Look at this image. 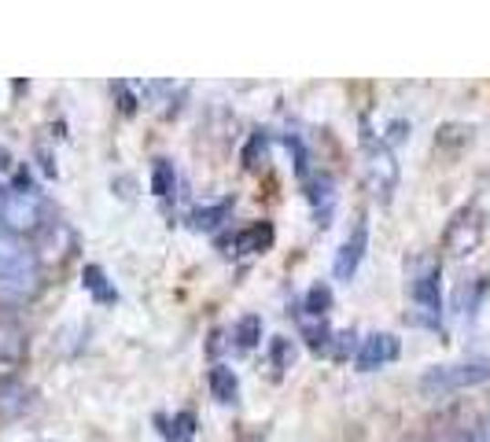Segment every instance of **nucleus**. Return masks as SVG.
I'll list each match as a JSON object with an SVG mask.
<instances>
[{
	"mask_svg": "<svg viewBox=\"0 0 490 442\" xmlns=\"http://www.w3.org/2000/svg\"><path fill=\"white\" fill-rule=\"evenodd\" d=\"M450 442H475V435H454Z\"/></svg>",
	"mask_w": 490,
	"mask_h": 442,
	"instance_id": "obj_28",
	"label": "nucleus"
},
{
	"mask_svg": "<svg viewBox=\"0 0 490 442\" xmlns=\"http://www.w3.org/2000/svg\"><path fill=\"white\" fill-rule=\"evenodd\" d=\"M410 295H413V306L421 310V321L424 324H439V314H443V288H439V258H421L417 262V273L410 281Z\"/></svg>",
	"mask_w": 490,
	"mask_h": 442,
	"instance_id": "obj_4",
	"label": "nucleus"
},
{
	"mask_svg": "<svg viewBox=\"0 0 490 442\" xmlns=\"http://www.w3.org/2000/svg\"><path fill=\"white\" fill-rule=\"evenodd\" d=\"M70 251H74V232L67 229V221L48 218V225L34 236V258L37 262H63V258H70Z\"/></svg>",
	"mask_w": 490,
	"mask_h": 442,
	"instance_id": "obj_7",
	"label": "nucleus"
},
{
	"mask_svg": "<svg viewBox=\"0 0 490 442\" xmlns=\"http://www.w3.org/2000/svg\"><path fill=\"white\" fill-rule=\"evenodd\" d=\"M229 214H233V200H222V203H211V207L195 211V214H192V225L200 229V232H214Z\"/></svg>",
	"mask_w": 490,
	"mask_h": 442,
	"instance_id": "obj_14",
	"label": "nucleus"
},
{
	"mask_svg": "<svg viewBox=\"0 0 490 442\" xmlns=\"http://www.w3.org/2000/svg\"><path fill=\"white\" fill-rule=\"evenodd\" d=\"M26 406H30V391H26L23 380H16V376H5V380H0V416H5V420H16V416L26 413Z\"/></svg>",
	"mask_w": 490,
	"mask_h": 442,
	"instance_id": "obj_11",
	"label": "nucleus"
},
{
	"mask_svg": "<svg viewBox=\"0 0 490 442\" xmlns=\"http://www.w3.org/2000/svg\"><path fill=\"white\" fill-rule=\"evenodd\" d=\"M475 442H490V420H486V424L475 431Z\"/></svg>",
	"mask_w": 490,
	"mask_h": 442,
	"instance_id": "obj_27",
	"label": "nucleus"
},
{
	"mask_svg": "<svg viewBox=\"0 0 490 442\" xmlns=\"http://www.w3.org/2000/svg\"><path fill=\"white\" fill-rule=\"evenodd\" d=\"M328 310H332V288L328 284H314L307 292V314L310 317H325Z\"/></svg>",
	"mask_w": 490,
	"mask_h": 442,
	"instance_id": "obj_18",
	"label": "nucleus"
},
{
	"mask_svg": "<svg viewBox=\"0 0 490 442\" xmlns=\"http://www.w3.org/2000/svg\"><path fill=\"white\" fill-rule=\"evenodd\" d=\"M258 159H266V137H262V133H255V137H251V144L244 148V162H247L251 170L258 166Z\"/></svg>",
	"mask_w": 490,
	"mask_h": 442,
	"instance_id": "obj_23",
	"label": "nucleus"
},
{
	"mask_svg": "<svg viewBox=\"0 0 490 442\" xmlns=\"http://www.w3.org/2000/svg\"><path fill=\"white\" fill-rule=\"evenodd\" d=\"M350 350H354V332H339V335H336V346H332V354H336V358H347Z\"/></svg>",
	"mask_w": 490,
	"mask_h": 442,
	"instance_id": "obj_25",
	"label": "nucleus"
},
{
	"mask_svg": "<svg viewBox=\"0 0 490 442\" xmlns=\"http://www.w3.org/2000/svg\"><path fill=\"white\" fill-rule=\"evenodd\" d=\"M365 247H369V229H365V221H358L354 232H350V236L343 240V247L336 251V262H332L336 281H350V277L358 273V265H361V258H365Z\"/></svg>",
	"mask_w": 490,
	"mask_h": 442,
	"instance_id": "obj_9",
	"label": "nucleus"
},
{
	"mask_svg": "<svg viewBox=\"0 0 490 442\" xmlns=\"http://www.w3.org/2000/svg\"><path fill=\"white\" fill-rule=\"evenodd\" d=\"M26 328L19 321H0V380L5 376H16V369L23 365L26 358Z\"/></svg>",
	"mask_w": 490,
	"mask_h": 442,
	"instance_id": "obj_8",
	"label": "nucleus"
},
{
	"mask_svg": "<svg viewBox=\"0 0 490 442\" xmlns=\"http://www.w3.org/2000/svg\"><path fill=\"white\" fill-rule=\"evenodd\" d=\"M399 350H402L399 335H391V332H372V335L361 339L354 362H358L361 373H376V369H383V365L395 362V358H399Z\"/></svg>",
	"mask_w": 490,
	"mask_h": 442,
	"instance_id": "obj_6",
	"label": "nucleus"
},
{
	"mask_svg": "<svg viewBox=\"0 0 490 442\" xmlns=\"http://www.w3.org/2000/svg\"><path fill=\"white\" fill-rule=\"evenodd\" d=\"M207 384H211V395L218 402H225V406L236 402V395H240V380H236V373L229 365H214L211 376H207Z\"/></svg>",
	"mask_w": 490,
	"mask_h": 442,
	"instance_id": "obj_13",
	"label": "nucleus"
},
{
	"mask_svg": "<svg viewBox=\"0 0 490 442\" xmlns=\"http://www.w3.org/2000/svg\"><path fill=\"white\" fill-rule=\"evenodd\" d=\"M173 189H177L173 162H170V159H155V166H151V192H155L159 200H166V196H173Z\"/></svg>",
	"mask_w": 490,
	"mask_h": 442,
	"instance_id": "obj_16",
	"label": "nucleus"
},
{
	"mask_svg": "<svg viewBox=\"0 0 490 442\" xmlns=\"http://www.w3.org/2000/svg\"><path fill=\"white\" fill-rule=\"evenodd\" d=\"M472 140V126H461V122H450L439 129V148H461Z\"/></svg>",
	"mask_w": 490,
	"mask_h": 442,
	"instance_id": "obj_20",
	"label": "nucleus"
},
{
	"mask_svg": "<svg viewBox=\"0 0 490 442\" xmlns=\"http://www.w3.org/2000/svg\"><path fill=\"white\" fill-rule=\"evenodd\" d=\"M490 384V358H472V362H454V365H435L421 376V395L424 398H446L468 387Z\"/></svg>",
	"mask_w": 490,
	"mask_h": 442,
	"instance_id": "obj_1",
	"label": "nucleus"
},
{
	"mask_svg": "<svg viewBox=\"0 0 490 442\" xmlns=\"http://www.w3.org/2000/svg\"><path fill=\"white\" fill-rule=\"evenodd\" d=\"M361 144H365V185L376 200H391V192L399 189V162L391 155L387 140H376L369 129L361 133Z\"/></svg>",
	"mask_w": 490,
	"mask_h": 442,
	"instance_id": "obj_3",
	"label": "nucleus"
},
{
	"mask_svg": "<svg viewBox=\"0 0 490 442\" xmlns=\"http://www.w3.org/2000/svg\"><path fill=\"white\" fill-rule=\"evenodd\" d=\"M233 247H236V254H258V251H269V247H273V225H269V221H255V225L240 229L236 240H233Z\"/></svg>",
	"mask_w": 490,
	"mask_h": 442,
	"instance_id": "obj_12",
	"label": "nucleus"
},
{
	"mask_svg": "<svg viewBox=\"0 0 490 442\" xmlns=\"http://www.w3.org/2000/svg\"><path fill=\"white\" fill-rule=\"evenodd\" d=\"M479 240H483V214L475 211V207H464V211H457V218L450 221V229H446V251L450 254H472L475 247H479Z\"/></svg>",
	"mask_w": 490,
	"mask_h": 442,
	"instance_id": "obj_5",
	"label": "nucleus"
},
{
	"mask_svg": "<svg viewBox=\"0 0 490 442\" xmlns=\"http://www.w3.org/2000/svg\"><path fill=\"white\" fill-rule=\"evenodd\" d=\"M8 173H16V159L8 148H0V177H8Z\"/></svg>",
	"mask_w": 490,
	"mask_h": 442,
	"instance_id": "obj_26",
	"label": "nucleus"
},
{
	"mask_svg": "<svg viewBox=\"0 0 490 442\" xmlns=\"http://www.w3.org/2000/svg\"><path fill=\"white\" fill-rule=\"evenodd\" d=\"M115 93H119V108H122L126 115H133V111H137V100H133V93H130V85H126V81H115Z\"/></svg>",
	"mask_w": 490,
	"mask_h": 442,
	"instance_id": "obj_24",
	"label": "nucleus"
},
{
	"mask_svg": "<svg viewBox=\"0 0 490 442\" xmlns=\"http://www.w3.org/2000/svg\"><path fill=\"white\" fill-rule=\"evenodd\" d=\"M269 354H273V365L284 373V369H291V362H296V346H291V339H284V335H276L273 343H269Z\"/></svg>",
	"mask_w": 490,
	"mask_h": 442,
	"instance_id": "obj_21",
	"label": "nucleus"
},
{
	"mask_svg": "<svg viewBox=\"0 0 490 442\" xmlns=\"http://www.w3.org/2000/svg\"><path fill=\"white\" fill-rule=\"evenodd\" d=\"M48 225V203L37 192H0V232L8 236H37Z\"/></svg>",
	"mask_w": 490,
	"mask_h": 442,
	"instance_id": "obj_2",
	"label": "nucleus"
},
{
	"mask_svg": "<svg viewBox=\"0 0 490 442\" xmlns=\"http://www.w3.org/2000/svg\"><path fill=\"white\" fill-rule=\"evenodd\" d=\"M192 435H195V416H192V413H177L170 438H173V442H192Z\"/></svg>",
	"mask_w": 490,
	"mask_h": 442,
	"instance_id": "obj_22",
	"label": "nucleus"
},
{
	"mask_svg": "<svg viewBox=\"0 0 490 442\" xmlns=\"http://www.w3.org/2000/svg\"><path fill=\"white\" fill-rule=\"evenodd\" d=\"M34 251L19 240V236H8V232H0V277H8L16 270H23V265H34Z\"/></svg>",
	"mask_w": 490,
	"mask_h": 442,
	"instance_id": "obj_10",
	"label": "nucleus"
},
{
	"mask_svg": "<svg viewBox=\"0 0 490 442\" xmlns=\"http://www.w3.org/2000/svg\"><path fill=\"white\" fill-rule=\"evenodd\" d=\"M81 284H85V292H92V299H96V303H115V299H119V295H115V288L108 284V277H104L100 265H85Z\"/></svg>",
	"mask_w": 490,
	"mask_h": 442,
	"instance_id": "obj_15",
	"label": "nucleus"
},
{
	"mask_svg": "<svg viewBox=\"0 0 490 442\" xmlns=\"http://www.w3.org/2000/svg\"><path fill=\"white\" fill-rule=\"evenodd\" d=\"M258 339H262V317L247 314V317L236 324V346H240V350H255Z\"/></svg>",
	"mask_w": 490,
	"mask_h": 442,
	"instance_id": "obj_17",
	"label": "nucleus"
},
{
	"mask_svg": "<svg viewBox=\"0 0 490 442\" xmlns=\"http://www.w3.org/2000/svg\"><path fill=\"white\" fill-rule=\"evenodd\" d=\"M303 335H307V343L314 346V350H325L328 346V339H332V332H328V324H325V317H307L303 321Z\"/></svg>",
	"mask_w": 490,
	"mask_h": 442,
	"instance_id": "obj_19",
	"label": "nucleus"
}]
</instances>
